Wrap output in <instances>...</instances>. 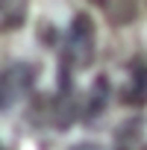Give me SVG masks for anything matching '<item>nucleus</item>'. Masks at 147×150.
Returning a JSON list of instances; mask_svg holds the SVG:
<instances>
[{
	"label": "nucleus",
	"instance_id": "f257e3e1",
	"mask_svg": "<svg viewBox=\"0 0 147 150\" xmlns=\"http://www.w3.org/2000/svg\"><path fill=\"white\" fill-rule=\"evenodd\" d=\"M94 53H97L94 24H91V18H88L86 12H80L77 18L71 21V27H68L62 62H65V65H74V68H88V65L94 62Z\"/></svg>",
	"mask_w": 147,
	"mask_h": 150
},
{
	"label": "nucleus",
	"instance_id": "f03ea898",
	"mask_svg": "<svg viewBox=\"0 0 147 150\" xmlns=\"http://www.w3.org/2000/svg\"><path fill=\"white\" fill-rule=\"evenodd\" d=\"M121 103L144 106L147 103V59H135L127 71V83L121 88Z\"/></svg>",
	"mask_w": 147,
	"mask_h": 150
},
{
	"label": "nucleus",
	"instance_id": "7ed1b4c3",
	"mask_svg": "<svg viewBox=\"0 0 147 150\" xmlns=\"http://www.w3.org/2000/svg\"><path fill=\"white\" fill-rule=\"evenodd\" d=\"M35 80L33 65H9L3 74V83H0V91H3V109H9L15 103L18 94H24Z\"/></svg>",
	"mask_w": 147,
	"mask_h": 150
},
{
	"label": "nucleus",
	"instance_id": "20e7f679",
	"mask_svg": "<svg viewBox=\"0 0 147 150\" xmlns=\"http://www.w3.org/2000/svg\"><path fill=\"white\" fill-rule=\"evenodd\" d=\"M88 3H94L112 24H129L141 9V0H88Z\"/></svg>",
	"mask_w": 147,
	"mask_h": 150
},
{
	"label": "nucleus",
	"instance_id": "39448f33",
	"mask_svg": "<svg viewBox=\"0 0 147 150\" xmlns=\"http://www.w3.org/2000/svg\"><path fill=\"white\" fill-rule=\"evenodd\" d=\"M0 18H3L6 33L18 30L27 18V0H0Z\"/></svg>",
	"mask_w": 147,
	"mask_h": 150
},
{
	"label": "nucleus",
	"instance_id": "423d86ee",
	"mask_svg": "<svg viewBox=\"0 0 147 150\" xmlns=\"http://www.w3.org/2000/svg\"><path fill=\"white\" fill-rule=\"evenodd\" d=\"M138 129H141V127H138V121L124 124V127L115 132V138H118V141H115V150H138V144H141V141H138V138H141V135H138Z\"/></svg>",
	"mask_w": 147,
	"mask_h": 150
},
{
	"label": "nucleus",
	"instance_id": "0eeeda50",
	"mask_svg": "<svg viewBox=\"0 0 147 150\" xmlns=\"http://www.w3.org/2000/svg\"><path fill=\"white\" fill-rule=\"evenodd\" d=\"M106 97H109V83L100 77V80L91 86V94H88V109H86V112H88L91 118H97V115L103 112V106H106Z\"/></svg>",
	"mask_w": 147,
	"mask_h": 150
},
{
	"label": "nucleus",
	"instance_id": "6e6552de",
	"mask_svg": "<svg viewBox=\"0 0 147 150\" xmlns=\"http://www.w3.org/2000/svg\"><path fill=\"white\" fill-rule=\"evenodd\" d=\"M74 150H100V147H94V144H83V147H74Z\"/></svg>",
	"mask_w": 147,
	"mask_h": 150
}]
</instances>
